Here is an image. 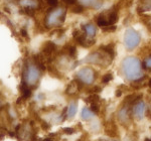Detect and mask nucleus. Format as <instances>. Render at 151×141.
<instances>
[{
  "instance_id": "nucleus-1",
  "label": "nucleus",
  "mask_w": 151,
  "mask_h": 141,
  "mask_svg": "<svg viewBox=\"0 0 151 141\" xmlns=\"http://www.w3.org/2000/svg\"><path fill=\"white\" fill-rule=\"evenodd\" d=\"M143 64L136 57H126L121 63V73L128 81H140L144 78Z\"/></svg>"
},
{
  "instance_id": "nucleus-2",
  "label": "nucleus",
  "mask_w": 151,
  "mask_h": 141,
  "mask_svg": "<svg viewBox=\"0 0 151 141\" xmlns=\"http://www.w3.org/2000/svg\"><path fill=\"white\" fill-rule=\"evenodd\" d=\"M67 16V8L64 6L52 7L45 17V25L47 28H60L64 24Z\"/></svg>"
},
{
  "instance_id": "nucleus-3",
  "label": "nucleus",
  "mask_w": 151,
  "mask_h": 141,
  "mask_svg": "<svg viewBox=\"0 0 151 141\" xmlns=\"http://www.w3.org/2000/svg\"><path fill=\"white\" fill-rule=\"evenodd\" d=\"M41 70L32 60H26L23 65L22 81L28 85L30 88H36L41 76Z\"/></svg>"
},
{
  "instance_id": "nucleus-4",
  "label": "nucleus",
  "mask_w": 151,
  "mask_h": 141,
  "mask_svg": "<svg viewBox=\"0 0 151 141\" xmlns=\"http://www.w3.org/2000/svg\"><path fill=\"white\" fill-rule=\"evenodd\" d=\"M113 59L108 55L107 53H105L103 50L99 48L96 52L91 53L90 55H88L84 60H82L83 63H88V64H93L97 65L99 67L106 68L113 62Z\"/></svg>"
},
{
  "instance_id": "nucleus-5",
  "label": "nucleus",
  "mask_w": 151,
  "mask_h": 141,
  "mask_svg": "<svg viewBox=\"0 0 151 141\" xmlns=\"http://www.w3.org/2000/svg\"><path fill=\"white\" fill-rule=\"evenodd\" d=\"M118 9L115 6H113L111 9H108V10L98 14L95 17V21H96L97 25L104 28L110 25H115L117 21H118Z\"/></svg>"
},
{
  "instance_id": "nucleus-6",
  "label": "nucleus",
  "mask_w": 151,
  "mask_h": 141,
  "mask_svg": "<svg viewBox=\"0 0 151 141\" xmlns=\"http://www.w3.org/2000/svg\"><path fill=\"white\" fill-rule=\"evenodd\" d=\"M141 35L136 29L129 27L124 33V45L128 50H133L140 45Z\"/></svg>"
},
{
  "instance_id": "nucleus-7",
  "label": "nucleus",
  "mask_w": 151,
  "mask_h": 141,
  "mask_svg": "<svg viewBox=\"0 0 151 141\" xmlns=\"http://www.w3.org/2000/svg\"><path fill=\"white\" fill-rule=\"evenodd\" d=\"M76 78L84 85H92L97 78V73L91 67H84L80 69L76 74Z\"/></svg>"
},
{
  "instance_id": "nucleus-8",
  "label": "nucleus",
  "mask_w": 151,
  "mask_h": 141,
  "mask_svg": "<svg viewBox=\"0 0 151 141\" xmlns=\"http://www.w3.org/2000/svg\"><path fill=\"white\" fill-rule=\"evenodd\" d=\"M73 38L80 47H93L96 42V40L94 38H90L88 37L86 33L83 30L80 29H75L74 32H73Z\"/></svg>"
},
{
  "instance_id": "nucleus-9",
  "label": "nucleus",
  "mask_w": 151,
  "mask_h": 141,
  "mask_svg": "<svg viewBox=\"0 0 151 141\" xmlns=\"http://www.w3.org/2000/svg\"><path fill=\"white\" fill-rule=\"evenodd\" d=\"M58 50V45H55L53 41H45L41 47V53H42L43 57H45L48 60H52V58L55 55V53Z\"/></svg>"
},
{
  "instance_id": "nucleus-10",
  "label": "nucleus",
  "mask_w": 151,
  "mask_h": 141,
  "mask_svg": "<svg viewBox=\"0 0 151 141\" xmlns=\"http://www.w3.org/2000/svg\"><path fill=\"white\" fill-rule=\"evenodd\" d=\"M145 108H146V104L144 103V101H142L141 99L134 104L133 105V114L136 117V119L141 120V119L144 117Z\"/></svg>"
},
{
  "instance_id": "nucleus-11",
  "label": "nucleus",
  "mask_w": 151,
  "mask_h": 141,
  "mask_svg": "<svg viewBox=\"0 0 151 141\" xmlns=\"http://www.w3.org/2000/svg\"><path fill=\"white\" fill-rule=\"evenodd\" d=\"M118 118L121 121V123L124 125H127L130 121V110H129V105L123 103V106L120 108L118 112Z\"/></svg>"
},
{
  "instance_id": "nucleus-12",
  "label": "nucleus",
  "mask_w": 151,
  "mask_h": 141,
  "mask_svg": "<svg viewBox=\"0 0 151 141\" xmlns=\"http://www.w3.org/2000/svg\"><path fill=\"white\" fill-rule=\"evenodd\" d=\"M19 5L22 8H29L36 11L37 9H40L41 1L40 0H19Z\"/></svg>"
},
{
  "instance_id": "nucleus-13",
  "label": "nucleus",
  "mask_w": 151,
  "mask_h": 141,
  "mask_svg": "<svg viewBox=\"0 0 151 141\" xmlns=\"http://www.w3.org/2000/svg\"><path fill=\"white\" fill-rule=\"evenodd\" d=\"M79 3L85 8L90 9H99L103 6L104 0H78Z\"/></svg>"
},
{
  "instance_id": "nucleus-14",
  "label": "nucleus",
  "mask_w": 151,
  "mask_h": 141,
  "mask_svg": "<svg viewBox=\"0 0 151 141\" xmlns=\"http://www.w3.org/2000/svg\"><path fill=\"white\" fill-rule=\"evenodd\" d=\"M82 30L87 35L88 37L94 38L97 35V27L93 23H87L82 26Z\"/></svg>"
},
{
  "instance_id": "nucleus-15",
  "label": "nucleus",
  "mask_w": 151,
  "mask_h": 141,
  "mask_svg": "<svg viewBox=\"0 0 151 141\" xmlns=\"http://www.w3.org/2000/svg\"><path fill=\"white\" fill-rule=\"evenodd\" d=\"M19 91H20V93H21V99H22V100H26V99L30 98L31 94H32L31 88L23 81L19 85Z\"/></svg>"
},
{
  "instance_id": "nucleus-16",
  "label": "nucleus",
  "mask_w": 151,
  "mask_h": 141,
  "mask_svg": "<svg viewBox=\"0 0 151 141\" xmlns=\"http://www.w3.org/2000/svg\"><path fill=\"white\" fill-rule=\"evenodd\" d=\"M99 48L103 50L105 53H107L112 58V59H115V55H116V52H115V43L114 42H110L108 45H101Z\"/></svg>"
},
{
  "instance_id": "nucleus-17",
  "label": "nucleus",
  "mask_w": 151,
  "mask_h": 141,
  "mask_svg": "<svg viewBox=\"0 0 151 141\" xmlns=\"http://www.w3.org/2000/svg\"><path fill=\"white\" fill-rule=\"evenodd\" d=\"M137 10L139 13L151 10V0H139Z\"/></svg>"
},
{
  "instance_id": "nucleus-18",
  "label": "nucleus",
  "mask_w": 151,
  "mask_h": 141,
  "mask_svg": "<svg viewBox=\"0 0 151 141\" xmlns=\"http://www.w3.org/2000/svg\"><path fill=\"white\" fill-rule=\"evenodd\" d=\"M95 115H96V113L92 110L91 108H88V107H84V108L82 109V112H81V118L83 120L85 121H88L90 120V119L94 118Z\"/></svg>"
},
{
  "instance_id": "nucleus-19",
  "label": "nucleus",
  "mask_w": 151,
  "mask_h": 141,
  "mask_svg": "<svg viewBox=\"0 0 151 141\" xmlns=\"http://www.w3.org/2000/svg\"><path fill=\"white\" fill-rule=\"evenodd\" d=\"M78 111V104L76 101H72L70 103L69 107H68V119L72 120V119L75 118L76 114H77Z\"/></svg>"
},
{
  "instance_id": "nucleus-20",
  "label": "nucleus",
  "mask_w": 151,
  "mask_h": 141,
  "mask_svg": "<svg viewBox=\"0 0 151 141\" xmlns=\"http://www.w3.org/2000/svg\"><path fill=\"white\" fill-rule=\"evenodd\" d=\"M47 70H48V73H50V76H52L55 78H58V79H62V75H60V73L58 72V70L55 69L53 65H47Z\"/></svg>"
},
{
  "instance_id": "nucleus-21",
  "label": "nucleus",
  "mask_w": 151,
  "mask_h": 141,
  "mask_svg": "<svg viewBox=\"0 0 151 141\" xmlns=\"http://www.w3.org/2000/svg\"><path fill=\"white\" fill-rule=\"evenodd\" d=\"M141 20L145 24V26L148 28V30L151 32V15H142L141 16Z\"/></svg>"
},
{
  "instance_id": "nucleus-22",
  "label": "nucleus",
  "mask_w": 151,
  "mask_h": 141,
  "mask_svg": "<svg viewBox=\"0 0 151 141\" xmlns=\"http://www.w3.org/2000/svg\"><path fill=\"white\" fill-rule=\"evenodd\" d=\"M70 10H72L73 13H77V14H80V13H83L85 10V7L82 6L80 3H77L76 5L74 6H70Z\"/></svg>"
},
{
  "instance_id": "nucleus-23",
  "label": "nucleus",
  "mask_w": 151,
  "mask_h": 141,
  "mask_svg": "<svg viewBox=\"0 0 151 141\" xmlns=\"http://www.w3.org/2000/svg\"><path fill=\"white\" fill-rule=\"evenodd\" d=\"M112 80H113V75H112V73H108V74L104 75V77L102 78V83L103 84H108Z\"/></svg>"
},
{
  "instance_id": "nucleus-24",
  "label": "nucleus",
  "mask_w": 151,
  "mask_h": 141,
  "mask_svg": "<svg viewBox=\"0 0 151 141\" xmlns=\"http://www.w3.org/2000/svg\"><path fill=\"white\" fill-rule=\"evenodd\" d=\"M143 68H144V70L151 69V55L144 60V63H143Z\"/></svg>"
},
{
  "instance_id": "nucleus-25",
  "label": "nucleus",
  "mask_w": 151,
  "mask_h": 141,
  "mask_svg": "<svg viewBox=\"0 0 151 141\" xmlns=\"http://www.w3.org/2000/svg\"><path fill=\"white\" fill-rule=\"evenodd\" d=\"M91 109L93 110L95 113L98 114L100 111V106H99V102H95V103L91 104Z\"/></svg>"
},
{
  "instance_id": "nucleus-26",
  "label": "nucleus",
  "mask_w": 151,
  "mask_h": 141,
  "mask_svg": "<svg viewBox=\"0 0 151 141\" xmlns=\"http://www.w3.org/2000/svg\"><path fill=\"white\" fill-rule=\"evenodd\" d=\"M102 91V89L100 88L99 86H96V87H93L92 89L90 90H87V93H93V94H97V93H100Z\"/></svg>"
},
{
  "instance_id": "nucleus-27",
  "label": "nucleus",
  "mask_w": 151,
  "mask_h": 141,
  "mask_svg": "<svg viewBox=\"0 0 151 141\" xmlns=\"http://www.w3.org/2000/svg\"><path fill=\"white\" fill-rule=\"evenodd\" d=\"M116 29H117V26L115 24V25H110V26H107V27H104L103 31H105V32H114Z\"/></svg>"
},
{
  "instance_id": "nucleus-28",
  "label": "nucleus",
  "mask_w": 151,
  "mask_h": 141,
  "mask_svg": "<svg viewBox=\"0 0 151 141\" xmlns=\"http://www.w3.org/2000/svg\"><path fill=\"white\" fill-rule=\"evenodd\" d=\"M63 1H64L65 4H67V5H69V6H74L77 3H79L78 0H63Z\"/></svg>"
},
{
  "instance_id": "nucleus-29",
  "label": "nucleus",
  "mask_w": 151,
  "mask_h": 141,
  "mask_svg": "<svg viewBox=\"0 0 151 141\" xmlns=\"http://www.w3.org/2000/svg\"><path fill=\"white\" fill-rule=\"evenodd\" d=\"M45 2L50 7H57L58 4V0H45Z\"/></svg>"
},
{
  "instance_id": "nucleus-30",
  "label": "nucleus",
  "mask_w": 151,
  "mask_h": 141,
  "mask_svg": "<svg viewBox=\"0 0 151 141\" xmlns=\"http://www.w3.org/2000/svg\"><path fill=\"white\" fill-rule=\"evenodd\" d=\"M63 132L65 133V134H69V135H70V134H74V133L76 132V130L74 129V128L67 127V128H64V129H63Z\"/></svg>"
},
{
  "instance_id": "nucleus-31",
  "label": "nucleus",
  "mask_w": 151,
  "mask_h": 141,
  "mask_svg": "<svg viewBox=\"0 0 151 141\" xmlns=\"http://www.w3.org/2000/svg\"><path fill=\"white\" fill-rule=\"evenodd\" d=\"M20 35L22 36L23 38H25V40H28L29 38L28 33H27V31H26L25 28H21L20 29Z\"/></svg>"
},
{
  "instance_id": "nucleus-32",
  "label": "nucleus",
  "mask_w": 151,
  "mask_h": 141,
  "mask_svg": "<svg viewBox=\"0 0 151 141\" xmlns=\"http://www.w3.org/2000/svg\"><path fill=\"white\" fill-rule=\"evenodd\" d=\"M40 124H41V126H42V128H45V129H48V128H50V124L45 122L43 120H40Z\"/></svg>"
},
{
  "instance_id": "nucleus-33",
  "label": "nucleus",
  "mask_w": 151,
  "mask_h": 141,
  "mask_svg": "<svg viewBox=\"0 0 151 141\" xmlns=\"http://www.w3.org/2000/svg\"><path fill=\"white\" fill-rule=\"evenodd\" d=\"M121 95H122V91L120 90V88L117 89V91H116V97H120Z\"/></svg>"
},
{
  "instance_id": "nucleus-34",
  "label": "nucleus",
  "mask_w": 151,
  "mask_h": 141,
  "mask_svg": "<svg viewBox=\"0 0 151 141\" xmlns=\"http://www.w3.org/2000/svg\"><path fill=\"white\" fill-rule=\"evenodd\" d=\"M148 87H149V89H150V93H151V79L149 80V82H148Z\"/></svg>"
},
{
  "instance_id": "nucleus-35",
  "label": "nucleus",
  "mask_w": 151,
  "mask_h": 141,
  "mask_svg": "<svg viewBox=\"0 0 151 141\" xmlns=\"http://www.w3.org/2000/svg\"><path fill=\"white\" fill-rule=\"evenodd\" d=\"M9 1H14V0H9Z\"/></svg>"
},
{
  "instance_id": "nucleus-36",
  "label": "nucleus",
  "mask_w": 151,
  "mask_h": 141,
  "mask_svg": "<svg viewBox=\"0 0 151 141\" xmlns=\"http://www.w3.org/2000/svg\"><path fill=\"white\" fill-rule=\"evenodd\" d=\"M100 141H103V140H100Z\"/></svg>"
},
{
  "instance_id": "nucleus-37",
  "label": "nucleus",
  "mask_w": 151,
  "mask_h": 141,
  "mask_svg": "<svg viewBox=\"0 0 151 141\" xmlns=\"http://www.w3.org/2000/svg\"><path fill=\"white\" fill-rule=\"evenodd\" d=\"M43 141H45V140H43Z\"/></svg>"
}]
</instances>
